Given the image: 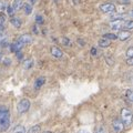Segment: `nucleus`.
Here are the masks:
<instances>
[{"mask_svg":"<svg viewBox=\"0 0 133 133\" xmlns=\"http://www.w3.org/2000/svg\"><path fill=\"white\" fill-rule=\"evenodd\" d=\"M78 133H90L89 131H87V130H81V131H79Z\"/></svg>","mask_w":133,"mask_h":133,"instance_id":"c9c22d12","label":"nucleus"},{"mask_svg":"<svg viewBox=\"0 0 133 133\" xmlns=\"http://www.w3.org/2000/svg\"><path fill=\"white\" fill-rule=\"evenodd\" d=\"M10 111L7 105H0V131L5 132L10 127Z\"/></svg>","mask_w":133,"mask_h":133,"instance_id":"f257e3e1","label":"nucleus"},{"mask_svg":"<svg viewBox=\"0 0 133 133\" xmlns=\"http://www.w3.org/2000/svg\"><path fill=\"white\" fill-rule=\"evenodd\" d=\"M103 37L109 40H116L118 39V36L114 35V33H105V35H103Z\"/></svg>","mask_w":133,"mask_h":133,"instance_id":"4be33fe9","label":"nucleus"},{"mask_svg":"<svg viewBox=\"0 0 133 133\" xmlns=\"http://www.w3.org/2000/svg\"><path fill=\"white\" fill-rule=\"evenodd\" d=\"M119 2L121 5H130V0H120Z\"/></svg>","mask_w":133,"mask_h":133,"instance_id":"cd10ccee","label":"nucleus"},{"mask_svg":"<svg viewBox=\"0 0 133 133\" xmlns=\"http://www.w3.org/2000/svg\"><path fill=\"white\" fill-rule=\"evenodd\" d=\"M51 55L55 58H57V59H60V58L63 57V52H62L58 47H52L51 48Z\"/></svg>","mask_w":133,"mask_h":133,"instance_id":"9d476101","label":"nucleus"},{"mask_svg":"<svg viewBox=\"0 0 133 133\" xmlns=\"http://www.w3.org/2000/svg\"><path fill=\"white\" fill-rule=\"evenodd\" d=\"M1 58H2V55H1V53H0V60H1Z\"/></svg>","mask_w":133,"mask_h":133,"instance_id":"4c0bfd02","label":"nucleus"},{"mask_svg":"<svg viewBox=\"0 0 133 133\" xmlns=\"http://www.w3.org/2000/svg\"><path fill=\"white\" fill-rule=\"evenodd\" d=\"M5 63H6V65H8V64L10 65V63H11V60H10V59H6V60H5Z\"/></svg>","mask_w":133,"mask_h":133,"instance_id":"473e14b6","label":"nucleus"},{"mask_svg":"<svg viewBox=\"0 0 133 133\" xmlns=\"http://www.w3.org/2000/svg\"><path fill=\"white\" fill-rule=\"evenodd\" d=\"M44 83H45V78H44V77H39V78L35 81V89H36V90H39L41 87L44 84Z\"/></svg>","mask_w":133,"mask_h":133,"instance_id":"9b49d317","label":"nucleus"},{"mask_svg":"<svg viewBox=\"0 0 133 133\" xmlns=\"http://www.w3.org/2000/svg\"><path fill=\"white\" fill-rule=\"evenodd\" d=\"M98 133H107V131L104 130V128H100L98 130Z\"/></svg>","mask_w":133,"mask_h":133,"instance_id":"2f4dec72","label":"nucleus"},{"mask_svg":"<svg viewBox=\"0 0 133 133\" xmlns=\"http://www.w3.org/2000/svg\"><path fill=\"white\" fill-rule=\"evenodd\" d=\"M15 14H16V11L12 9V7H11V6H8V7H7V15L10 16V17H14Z\"/></svg>","mask_w":133,"mask_h":133,"instance_id":"b1692460","label":"nucleus"},{"mask_svg":"<svg viewBox=\"0 0 133 133\" xmlns=\"http://www.w3.org/2000/svg\"><path fill=\"white\" fill-rule=\"evenodd\" d=\"M127 63H128V65H132L133 64V58H128Z\"/></svg>","mask_w":133,"mask_h":133,"instance_id":"c85d7f7f","label":"nucleus"},{"mask_svg":"<svg viewBox=\"0 0 133 133\" xmlns=\"http://www.w3.org/2000/svg\"><path fill=\"white\" fill-rule=\"evenodd\" d=\"M127 58H133V48L129 47L127 50Z\"/></svg>","mask_w":133,"mask_h":133,"instance_id":"393cba45","label":"nucleus"},{"mask_svg":"<svg viewBox=\"0 0 133 133\" xmlns=\"http://www.w3.org/2000/svg\"><path fill=\"white\" fill-rule=\"evenodd\" d=\"M36 22L39 23V24H42V23H43V18H42V16H40V15L37 16V17H36Z\"/></svg>","mask_w":133,"mask_h":133,"instance_id":"a878e982","label":"nucleus"},{"mask_svg":"<svg viewBox=\"0 0 133 133\" xmlns=\"http://www.w3.org/2000/svg\"><path fill=\"white\" fill-rule=\"evenodd\" d=\"M26 133H41V128L40 125H33L28 131H26Z\"/></svg>","mask_w":133,"mask_h":133,"instance_id":"a211bd4d","label":"nucleus"},{"mask_svg":"<svg viewBox=\"0 0 133 133\" xmlns=\"http://www.w3.org/2000/svg\"><path fill=\"white\" fill-rule=\"evenodd\" d=\"M23 6V2L22 0H14V2H12V9H14L15 11H19L20 9L22 8Z\"/></svg>","mask_w":133,"mask_h":133,"instance_id":"f8f14e48","label":"nucleus"},{"mask_svg":"<svg viewBox=\"0 0 133 133\" xmlns=\"http://www.w3.org/2000/svg\"><path fill=\"white\" fill-rule=\"evenodd\" d=\"M23 47L22 43H20L19 41H16V42H12L10 44V51L11 52H18V51H21V49Z\"/></svg>","mask_w":133,"mask_h":133,"instance_id":"1a4fd4ad","label":"nucleus"},{"mask_svg":"<svg viewBox=\"0 0 133 133\" xmlns=\"http://www.w3.org/2000/svg\"><path fill=\"white\" fill-rule=\"evenodd\" d=\"M33 63H35V62H33L32 59H28V60H26L23 62V68L29 70L30 68H32V66H33Z\"/></svg>","mask_w":133,"mask_h":133,"instance_id":"6ab92c4d","label":"nucleus"},{"mask_svg":"<svg viewBox=\"0 0 133 133\" xmlns=\"http://www.w3.org/2000/svg\"><path fill=\"white\" fill-rule=\"evenodd\" d=\"M42 133H52V132H50V131H45V132H42Z\"/></svg>","mask_w":133,"mask_h":133,"instance_id":"e433bc0d","label":"nucleus"},{"mask_svg":"<svg viewBox=\"0 0 133 133\" xmlns=\"http://www.w3.org/2000/svg\"><path fill=\"white\" fill-rule=\"evenodd\" d=\"M124 98L128 101L129 104H131L132 101H133V92H132V89H128L125 91V95H124Z\"/></svg>","mask_w":133,"mask_h":133,"instance_id":"4468645a","label":"nucleus"},{"mask_svg":"<svg viewBox=\"0 0 133 133\" xmlns=\"http://www.w3.org/2000/svg\"><path fill=\"white\" fill-rule=\"evenodd\" d=\"M128 17V15L125 14H122V15H113L111 16V19L112 20H124Z\"/></svg>","mask_w":133,"mask_h":133,"instance_id":"412c9836","label":"nucleus"},{"mask_svg":"<svg viewBox=\"0 0 133 133\" xmlns=\"http://www.w3.org/2000/svg\"><path fill=\"white\" fill-rule=\"evenodd\" d=\"M116 36H118V39L119 40L127 41L128 39L131 38V32H130V30H122V31L119 32V35H116Z\"/></svg>","mask_w":133,"mask_h":133,"instance_id":"6e6552de","label":"nucleus"},{"mask_svg":"<svg viewBox=\"0 0 133 133\" xmlns=\"http://www.w3.org/2000/svg\"><path fill=\"white\" fill-rule=\"evenodd\" d=\"M99 9L103 14H107V15H111V14H114L116 8L115 5H113L112 2H103L99 6Z\"/></svg>","mask_w":133,"mask_h":133,"instance_id":"20e7f679","label":"nucleus"},{"mask_svg":"<svg viewBox=\"0 0 133 133\" xmlns=\"http://www.w3.org/2000/svg\"><path fill=\"white\" fill-rule=\"evenodd\" d=\"M30 107H31L30 100L29 99H22V100H20L18 105H17V112H18L20 115H22V114L27 113V112L30 110Z\"/></svg>","mask_w":133,"mask_h":133,"instance_id":"f03ea898","label":"nucleus"},{"mask_svg":"<svg viewBox=\"0 0 133 133\" xmlns=\"http://www.w3.org/2000/svg\"><path fill=\"white\" fill-rule=\"evenodd\" d=\"M133 28V21L132 20H125L123 24V29H127V30H131Z\"/></svg>","mask_w":133,"mask_h":133,"instance_id":"aec40b11","label":"nucleus"},{"mask_svg":"<svg viewBox=\"0 0 133 133\" xmlns=\"http://www.w3.org/2000/svg\"><path fill=\"white\" fill-rule=\"evenodd\" d=\"M110 44H111V41L109 39L104 38V37L99 40V47H101V48H108Z\"/></svg>","mask_w":133,"mask_h":133,"instance_id":"ddd939ff","label":"nucleus"},{"mask_svg":"<svg viewBox=\"0 0 133 133\" xmlns=\"http://www.w3.org/2000/svg\"><path fill=\"white\" fill-rule=\"evenodd\" d=\"M16 55H17V58H18V59H22V52L21 51H18V52H16Z\"/></svg>","mask_w":133,"mask_h":133,"instance_id":"c756f323","label":"nucleus"},{"mask_svg":"<svg viewBox=\"0 0 133 133\" xmlns=\"http://www.w3.org/2000/svg\"><path fill=\"white\" fill-rule=\"evenodd\" d=\"M112 128H113L115 133H121L124 129V124L120 119H115V120H113V122H112Z\"/></svg>","mask_w":133,"mask_h":133,"instance_id":"39448f33","label":"nucleus"},{"mask_svg":"<svg viewBox=\"0 0 133 133\" xmlns=\"http://www.w3.org/2000/svg\"><path fill=\"white\" fill-rule=\"evenodd\" d=\"M18 41L20 43H22L23 45L24 44H30L32 42V37L30 35H27V33H24V35H21L19 37Z\"/></svg>","mask_w":133,"mask_h":133,"instance_id":"423d86ee","label":"nucleus"},{"mask_svg":"<svg viewBox=\"0 0 133 133\" xmlns=\"http://www.w3.org/2000/svg\"><path fill=\"white\" fill-rule=\"evenodd\" d=\"M32 30H33V32H36V33H38V28H37L36 26H33V28H32Z\"/></svg>","mask_w":133,"mask_h":133,"instance_id":"f704fd0d","label":"nucleus"},{"mask_svg":"<svg viewBox=\"0 0 133 133\" xmlns=\"http://www.w3.org/2000/svg\"><path fill=\"white\" fill-rule=\"evenodd\" d=\"M28 1H29V3H30V5H35V3H36V1H37V0H28Z\"/></svg>","mask_w":133,"mask_h":133,"instance_id":"72a5a7b5","label":"nucleus"},{"mask_svg":"<svg viewBox=\"0 0 133 133\" xmlns=\"http://www.w3.org/2000/svg\"><path fill=\"white\" fill-rule=\"evenodd\" d=\"M121 121L124 125L130 127L132 124V112L128 108H123L121 110Z\"/></svg>","mask_w":133,"mask_h":133,"instance_id":"7ed1b4c3","label":"nucleus"},{"mask_svg":"<svg viewBox=\"0 0 133 133\" xmlns=\"http://www.w3.org/2000/svg\"><path fill=\"white\" fill-rule=\"evenodd\" d=\"M5 21H6V16L2 14V12H0V23H5Z\"/></svg>","mask_w":133,"mask_h":133,"instance_id":"bb28decb","label":"nucleus"},{"mask_svg":"<svg viewBox=\"0 0 133 133\" xmlns=\"http://www.w3.org/2000/svg\"><path fill=\"white\" fill-rule=\"evenodd\" d=\"M61 42L63 45H65V47H69V45H71V40H70L69 38H66V37H63V38L61 39Z\"/></svg>","mask_w":133,"mask_h":133,"instance_id":"5701e85b","label":"nucleus"},{"mask_svg":"<svg viewBox=\"0 0 133 133\" xmlns=\"http://www.w3.org/2000/svg\"><path fill=\"white\" fill-rule=\"evenodd\" d=\"M123 24H124L123 20H113L110 23V27L112 30H121V29H123Z\"/></svg>","mask_w":133,"mask_h":133,"instance_id":"0eeeda50","label":"nucleus"},{"mask_svg":"<svg viewBox=\"0 0 133 133\" xmlns=\"http://www.w3.org/2000/svg\"><path fill=\"white\" fill-rule=\"evenodd\" d=\"M11 133H26V128H24L23 125H17V127H15V129L12 130V132Z\"/></svg>","mask_w":133,"mask_h":133,"instance_id":"f3484780","label":"nucleus"},{"mask_svg":"<svg viewBox=\"0 0 133 133\" xmlns=\"http://www.w3.org/2000/svg\"><path fill=\"white\" fill-rule=\"evenodd\" d=\"M91 55H92V56H97V49H95V48L91 49Z\"/></svg>","mask_w":133,"mask_h":133,"instance_id":"7c9ffc66","label":"nucleus"},{"mask_svg":"<svg viewBox=\"0 0 133 133\" xmlns=\"http://www.w3.org/2000/svg\"><path fill=\"white\" fill-rule=\"evenodd\" d=\"M22 7H23V12H24V15L29 16V15L32 14V5H30V3H24Z\"/></svg>","mask_w":133,"mask_h":133,"instance_id":"dca6fc26","label":"nucleus"},{"mask_svg":"<svg viewBox=\"0 0 133 133\" xmlns=\"http://www.w3.org/2000/svg\"><path fill=\"white\" fill-rule=\"evenodd\" d=\"M10 23L15 28H20L22 26V22H21V20H20L19 18H11L10 19Z\"/></svg>","mask_w":133,"mask_h":133,"instance_id":"2eb2a0df","label":"nucleus"}]
</instances>
